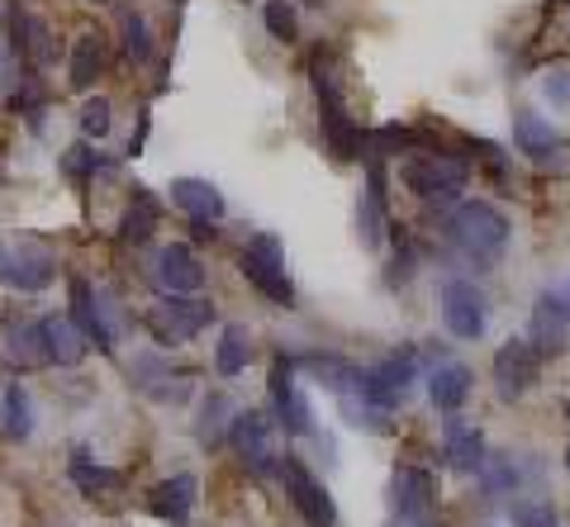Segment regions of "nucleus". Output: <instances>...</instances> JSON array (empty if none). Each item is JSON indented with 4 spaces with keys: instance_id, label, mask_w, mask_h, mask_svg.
Returning <instances> with one entry per match:
<instances>
[{
    "instance_id": "a211bd4d",
    "label": "nucleus",
    "mask_w": 570,
    "mask_h": 527,
    "mask_svg": "<svg viewBox=\"0 0 570 527\" xmlns=\"http://www.w3.org/2000/svg\"><path fill=\"white\" fill-rule=\"evenodd\" d=\"M33 338H39V357L52 366H77L86 357V332L62 314H48L33 324Z\"/></svg>"
},
{
    "instance_id": "4be33fe9",
    "label": "nucleus",
    "mask_w": 570,
    "mask_h": 527,
    "mask_svg": "<svg viewBox=\"0 0 570 527\" xmlns=\"http://www.w3.org/2000/svg\"><path fill=\"white\" fill-rule=\"evenodd\" d=\"M471 366H461V361H438L433 366V376H428V399H433V409L438 414H456L461 404H466L471 395Z\"/></svg>"
},
{
    "instance_id": "b1692460",
    "label": "nucleus",
    "mask_w": 570,
    "mask_h": 527,
    "mask_svg": "<svg viewBox=\"0 0 570 527\" xmlns=\"http://www.w3.org/2000/svg\"><path fill=\"white\" fill-rule=\"evenodd\" d=\"M295 366H309L314 380L324 385V390H333V395H347V390L362 385V366H352L347 357H333V351H305Z\"/></svg>"
},
{
    "instance_id": "37998d69",
    "label": "nucleus",
    "mask_w": 570,
    "mask_h": 527,
    "mask_svg": "<svg viewBox=\"0 0 570 527\" xmlns=\"http://www.w3.org/2000/svg\"><path fill=\"white\" fill-rule=\"evenodd\" d=\"M96 6H105V0H96Z\"/></svg>"
},
{
    "instance_id": "6ab92c4d",
    "label": "nucleus",
    "mask_w": 570,
    "mask_h": 527,
    "mask_svg": "<svg viewBox=\"0 0 570 527\" xmlns=\"http://www.w3.org/2000/svg\"><path fill=\"white\" fill-rule=\"evenodd\" d=\"M485 432H480L475 424H466L461 414H448V443H442V461H448L452 470H461V476H475L480 466H485Z\"/></svg>"
},
{
    "instance_id": "c85d7f7f",
    "label": "nucleus",
    "mask_w": 570,
    "mask_h": 527,
    "mask_svg": "<svg viewBox=\"0 0 570 527\" xmlns=\"http://www.w3.org/2000/svg\"><path fill=\"white\" fill-rule=\"evenodd\" d=\"M71 485H77L81 495H119V489H124V470L91 466V461H71Z\"/></svg>"
},
{
    "instance_id": "7ed1b4c3",
    "label": "nucleus",
    "mask_w": 570,
    "mask_h": 527,
    "mask_svg": "<svg viewBox=\"0 0 570 527\" xmlns=\"http://www.w3.org/2000/svg\"><path fill=\"white\" fill-rule=\"evenodd\" d=\"M400 176H404V186L414 190L423 205H456L461 190H466V176H471V171H466V162H461V157H452V152L423 148V152H414V157H404Z\"/></svg>"
},
{
    "instance_id": "7c9ffc66",
    "label": "nucleus",
    "mask_w": 570,
    "mask_h": 527,
    "mask_svg": "<svg viewBox=\"0 0 570 527\" xmlns=\"http://www.w3.org/2000/svg\"><path fill=\"white\" fill-rule=\"evenodd\" d=\"M475 476L485 480L490 495H513V489H519V466H513V456H485V466H480Z\"/></svg>"
},
{
    "instance_id": "2eb2a0df",
    "label": "nucleus",
    "mask_w": 570,
    "mask_h": 527,
    "mask_svg": "<svg viewBox=\"0 0 570 527\" xmlns=\"http://www.w3.org/2000/svg\"><path fill=\"white\" fill-rule=\"evenodd\" d=\"M513 143H519V152L528 157V162H538V167H566V138L551 129L542 115H532V110L513 115Z\"/></svg>"
},
{
    "instance_id": "72a5a7b5",
    "label": "nucleus",
    "mask_w": 570,
    "mask_h": 527,
    "mask_svg": "<svg viewBox=\"0 0 570 527\" xmlns=\"http://www.w3.org/2000/svg\"><path fill=\"white\" fill-rule=\"evenodd\" d=\"M513 527H557V508L547 499H513Z\"/></svg>"
},
{
    "instance_id": "79ce46f5",
    "label": "nucleus",
    "mask_w": 570,
    "mask_h": 527,
    "mask_svg": "<svg viewBox=\"0 0 570 527\" xmlns=\"http://www.w3.org/2000/svg\"><path fill=\"white\" fill-rule=\"evenodd\" d=\"M566 418H570V404H566Z\"/></svg>"
},
{
    "instance_id": "9b49d317",
    "label": "nucleus",
    "mask_w": 570,
    "mask_h": 527,
    "mask_svg": "<svg viewBox=\"0 0 570 527\" xmlns=\"http://www.w3.org/2000/svg\"><path fill=\"white\" fill-rule=\"evenodd\" d=\"M52 271H58V257H52L43 242L20 238V242H0V280L14 290H43Z\"/></svg>"
},
{
    "instance_id": "412c9836",
    "label": "nucleus",
    "mask_w": 570,
    "mask_h": 527,
    "mask_svg": "<svg viewBox=\"0 0 570 527\" xmlns=\"http://www.w3.org/2000/svg\"><path fill=\"white\" fill-rule=\"evenodd\" d=\"M195 489H200V480L190 476V470H181V476H171L163 485H153V495H148V508L163 523L171 527H186L190 514H195Z\"/></svg>"
},
{
    "instance_id": "0eeeda50",
    "label": "nucleus",
    "mask_w": 570,
    "mask_h": 527,
    "mask_svg": "<svg viewBox=\"0 0 570 527\" xmlns=\"http://www.w3.org/2000/svg\"><path fill=\"white\" fill-rule=\"evenodd\" d=\"M276 476L285 480V495H291V504L299 508V518H305L309 527H337V504H333V495L314 480V470L299 461V456H281Z\"/></svg>"
},
{
    "instance_id": "aec40b11",
    "label": "nucleus",
    "mask_w": 570,
    "mask_h": 527,
    "mask_svg": "<svg viewBox=\"0 0 570 527\" xmlns=\"http://www.w3.org/2000/svg\"><path fill=\"white\" fill-rule=\"evenodd\" d=\"M71 324H77L86 338H96L100 351H115V328H110L105 295H96L86 280H71Z\"/></svg>"
},
{
    "instance_id": "4468645a",
    "label": "nucleus",
    "mask_w": 570,
    "mask_h": 527,
    "mask_svg": "<svg viewBox=\"0 0 570 527\" xmlns=\"http://www.w3.org/2000/svg\"><path fill=\"white\" fill-rule=\"evenodd\" d=\"M385 167L381 157H366V190H362V205H356V233H362V248L376 252L385 242V228H390V215H385Z\"/></svg>"
},
{
    "instance_id": "39448f33",
    "label": "nucleus",
    "mask_w": 570,
    "mask_h": 527,
    "mask_svg": "<svg viewBox=\"0 0 570 527\" xmlns=\"http://www.w3.org/2000/svg\"><path fill=\"white\" fill-rule=\"evenodd\" d=\"M414 380H419V347H400V351H390L385 361L371 366V371H362L356 395H366L371 404H381V409L395 414L409 399V390H414Z\"/></svg>"
},
{
    "instance_id": "f704fd0d",
    "label": "nucleus",
    "mask_w": 570,
    "mask_h": 527,
    "mask_svg": "<svg viewBox=\"0 0 570 527\" xmlns=\"http://www.w3.org/2000/svg\"><path fill=\"white\" fill-rule=\"evenodd\" d=\"M124 52H129L134 62L153 58V39H148V20H142V14H124Z\"/></svg>"
},
{
    "instance_id": "1a4fd4ad",
    "label": "nucleus",
    "mask_w": 570,
    "mask_h": 527,
    "mask_svg": "<svg viewBox=\"0 0 570 527\" xmlns=\"http://www.w3.org/2000/svg\"><path fill=\"white\" fill-rule=\"evenodd\" d=\"M272 432H276V424L262 409H238L234 424H228V443H234V451L243 456V466L253 470V476H272L281 466Z\"/></svg>"
},
{
    "instance_id": "9d476101",
    "label": "nucleus",
    "mask_w": 570,
    "mask_h": 527,
    "mask_svg": "<svg viewBox=\"0 0 570 527\" xmlns=\"http://www.w3.org/2000/svg\"><path fill=\"white\" fill-rule=\"evenodd\" d=\"M272 404H276V428L285 437H314V409H309V399L299 395L295 357L272 361Z\"/></svg>"
},
{
    "instance_id": "ea45409f",
    "label": "nucleus",
    "mask_w": 570,
    "mask_h": 527,
    "mask_svg": "<svg viewBox=\"0 0 570 527\" xmlns=\"http://www.w3.org/2000/svg\"><path fill=\"white\" fill-rule=\"evenodd\" d=\"M561 295H566V300H570V286H566V290H561Z\"/></svg>"
},
{
    "instance_id": "c9c22d12",
    "label": "nucleus",
    "mask_w": 570,
    "mask_h": 527,
    "mask_svg": "<svg viewBox=\"0 0 570 527\" xmlns=\"http://www.w3.org/2000/svg\"><path fill=\"white\" fill-rule=\"evenodd\" d=\"M110 125H115V119H110V100H105V96L81 105V133L86 138H105V133H110Z\"/></svg>"
},
{
    "instance_id": "4c0bfd02",
    "label": "nucleus",
    "mask_w": 570,
    "mask_h": 527,
    "mask_svg": "<svg viewBox=\"0 0 570 527\" xmlns=\"http://www.w3.org/2000/svg\"><path fill=\"white\" fill-rule=\"evenodd\" d=\"M414 267H419V252L409 248V242H400V252L385 271V286H409V280H414Z\"/></svg>"
},
{
    "instance_id": "dca6fc26",
    "label": "nucleus",
    "mask_w": 570,
    "mask_h": 527,
    "mask_svg": "<svg viewBox=\"0 0 570 527\" xmlns=\"http://www.w3.org/2000/svg\"><path fill=\"white\" fill-rule=\"evenodd\" d=\"M153 280H157V290L163 295H195L205 286V267H200V257H195L186 242H171V248L157 252Z\"/></svg>"
},
{
    "instance_id": "f03ea898",
    "label": "nucleus",
    "mask_w": 570,
    "mask_h": 527,
    "mask_svg": "<svg viewBox=\"0 0 570 527\" xmlns=\"http://www.w3.org/2000/svg\"><path fill=\"white\" fill-rule=\"evenodd\" d=\"M309 77H314V96H318V129H324V143L337 162H356L366 148L362 129H356V119L347 115V100H343V86L333 77V62L328 52H314L309 62Z\"/></svg>"
},
{
    "instance_id": "2f4dec72",
    "label": "nucleus",
    "mask_w": 570,
    "mask_h": 527,
    "mask_svg": "<svg viewBox=\"0 0 570 527\" xmlns=\"http://www.w3.org/2000/svg\"><path fill=\"white\" fill-rule=\"evenodd\" d=\"M6 432H10V437H20V443L33 432V409H29L24 385H10V390H6Z\"/></svg>"
},
{
    "instance_id": "ddd939ff",
    "label": "nucleus",
    "mask_w": 570,
    "mask_h": 527,
    "mask_svg": "<svg viewBox=\"0 0 570 527\" xmlns=\"http://www.w3.org/2000/svg\"><path fill=\"white\" fill-rule=\"evenodd\" d=\"M528 342L542 351V357H557L570 342V300L561 290H547L538 295L532 305V319H528Z\"/></svg>"
},
{
    "instance_id": "20e7f679",
    "label": "nucleus",
    "mask_w": 570,
    "mask_h": 527,
    "mask_svg": "<svg viewBox=\"0 0 570 527\" xmlns=\"http://www.w3.org/2000/svg\"><path fill=\"white\" fill-rule=\"evenodd\" d=\"M238 271L253 280V286H257L272 305H281V309L295 305V286H291V271H285V248H281L276 233L247 238V248H243V257H238Z\"/></svg>"
},
{
    "instance_id": "6e6552de",
    "label": "nucleus",
    "mask_w": 570,
    "mask_h": 527,
    "mask_svg": "<svg viewBox=\"0 0 570 527\" xmlns=\"http://www.w3.org/2000/svg\"><path fill=\"white\" fill-rule=\"evenodd\" d=\"M538 380H542V351L528 338H509L494 351V395L504 404H519Z\"/></svg>"
},
{
    "instance_id": "f257e3e1",
    "label": "nucleus",
    "mask_w": 570,
    "mask_h": 527,
    "mask_svg": "<svg viewBox=\"0 0 570 527\" xmlns=\"http://www.w3.org/2000/svg\"><path fill=\"white\" fill-rule=\"evenodd\" d=\"M442 238L466 261H475V271H490L509 248V219L490 200H456L452 215L442 219Z\"/></svg>"
},
{
    "instance_id": "58836bf2",
    "label": "nucleus",
    "mask_w": 570,
    "mask_h": 527,
    "mask_svg": "<svg viewBox=\"0 0 570 527\" xmlns=\"http://www.w3.org/2000/svg\"><path fill=\"white\" fill-rule=\"evenodd\" d=\"M390 527H442L438 508L433 514H390Z\"/></svg>"
},
{
    "instance_id": "c03bdc74",
    "label": "nucleus",
    "mask_w": 570,
    "mask_h": 527,
    "mask_svg": "<svg viewBox=\"0 0 570 527\" xmlns=\"http://www.w3.org/2000/svg\"><path fill=\"white\" fill-rule=\"evenodd\" d=\"M176 6H181V0H176Z\"/></svg>"
},
{
    "instance_id": "5701e85b",
    "label": "nucleus",
    "mask_w": 570,
    "mask_h": 527,
    "mask_svg": "<svg viewBox=\"0 0 570 527\" xmlns=\"http://www.w3.org/2000/svg\"><path fill=\"white\" fill-rule=\"evenodd\" d=\"M171 205L186 209L190 219H209V223H219L224 209H228L224 196H219V186L200 181V176H181V181H171Z\"/></svg>"
},
{
    "instance_id": "a878e982",
    "label": "nucleus",
    "mask_w": 570,
    "mask_h": 527,
    "mask_svg": "<svg viewBox=\"0 0 570 527\" xmlns=\"http://www.w3.org/2000/svg\"><path fill=\"white\" fill-rule=\"evenodd\" d=\"M100 67H105V48L96 33H81L77 43H71V62H67V81L77 86V91H91L96 77H100Z\"/></svg>"
},
{
    "instance_id": "423d86ee",
    "label": "nucleus",
    "mask_w": 570,
    "mask_h": 527,
    "mask_svg": "<svg viewBox=\"0 0 570 527\" xmlns=\"http://www.w3.org/2000/svg\"><path fill=\"white\" fill-rule=\"evenodd\" d=\"M214 324V305L209 300H195V295H163L153 309H148V328L157 332V342L171 347V342H186L195 338L200 328Z\"/></svg>"
},
{
    "instance_id": "c756f323",
    "label": "nucleus",
    "mask_w": 570,
    "mask_h": 527,
    "mask_svg": "<svg viewBox=\"0 0 570 527\" xmlns=\"http://www.w3.org/2000/svg\"><path fill=\"white\" fill-rule=\"evenodd\" d=\"M153 228H157V200L148 196V190H138L134 205H129V215H124L119 238H124V242H148Z\"/></svg>"
},
{
    "instance_id": "bb28decb",
    "label": "nucleus",
    "mask_w": 570,
    "mask_h": 527,
    "mask_svg": "<svg viewBox=\"0 0 570 527\" xmlns=\"http://www.w3.org/2000/svg\"><path fill=\"white\" fill-rule=\"evenodd\" d=\"M247 361H253V332H247L243 324H224L219 351H214V366H219V376H243Z\"/></svg>"
},
{
    "instance_id": "393cba45",
    "label": "nucleus",
    "mask_w": 570,
    "mask_h": 527,
    "mask_svg": "<svg viewBox=\"0 0 570 527\" xmlns=\"http://www.w3.org/2000/svg\"><path fill=\"white\" fill-rule=\"evenodd\" d=\"M337 409H343L347 428H356V432H376V437L395 432V418H390V409H381V404H371L366 395H356V390L337 395Z\"/></svg>"
},
{
    "instance_id": "f3484780",
    "label": "nucleus",
    "mask_w": 570,
    "mask_h": 527,
    "mask_svg": "<svg viewBox=\"0 0 570 527\" xmlns=\"http://www.w3.org/2000/svg\"><path fill=\"white\" fill-rule=\"evenodd\" d=\"M438 508V480L423 466H395L390 476V514H433Z\"/></svg>"
},
{
    "instance_id": "a19ab883",
    "label": "nucleus",
    "mask_w": 570,
    "mask_h": 527,
    "mask_svg": "<svg viewBox=\"0 0 570 527\" xmlns=\"http://www.w3.org/2000/svg\"><path fill=\"white\" fill-rule=\"evenodd\" d=\"M566 466H570V447H566Z\"/></svg>"
},
{
    "instance_id": "473e14b6",
    "label": "nucleus",
    "mask_w": 570,
    "mask_h": 527,
    "mask_svg": "<svg viewBox=\"0 0 570 527\" xmlns=\"http://www.w3.org/2000/svg\"><path fill=\"white\" fill-rule=\"evenodd\" d=\"M262 20H266V29H272V39H281V43H295L299 39V20H295V10L285 6V0H266Z\"/></svg>"
},
{
    "instance_id": "f8f14e48",
    "label": "nucleus",
    "mask_w": 570,
    "mask_h": 527,
    "mask_svg": "<svg viewBox=\"0 0 570 527\" xmlns=\"http://www.w3.org/2000/svg\"><path fill=\"white\" fill-rule=\"evenodd\" d=\"M442 324H448V332L461 342L485 338L490 305H485V295L475 290V280H448V286H442Z\"/></svg>"
},
{
    "instance_id": "e433bc0d",
    "label": "nucleus",
    "mask_w": 570,
    "mask_h": 527,
    "mask_svg": "<svg viewBox=\"0 0 570 527\" xmlns=\"http://www.w3.org/2000/svg\"><path fill=\"white\" fill-rule=\"evenodd\" d=\"M542 96L557 105V110H570V67H551L542 77Z\"/></svg>"
},
{
    "instance_id": "cd10ccee",
    "label": "nucleus",
    "mask_w": 570,
    "mask_h": 527,
    "mask_svg": "<svg viewBox=\"0 0 570 527\" xmlns=\"http://www.w3.org/2000/svg\"><path fill=\"white\" fill-rule=\"evenodd\" d=\"M234 404H228L224 395H209L205 404H200V424H195V432H200V443L205 447H219L224 437H228V424H234Z\"/></svg>"
}]
</instances>
